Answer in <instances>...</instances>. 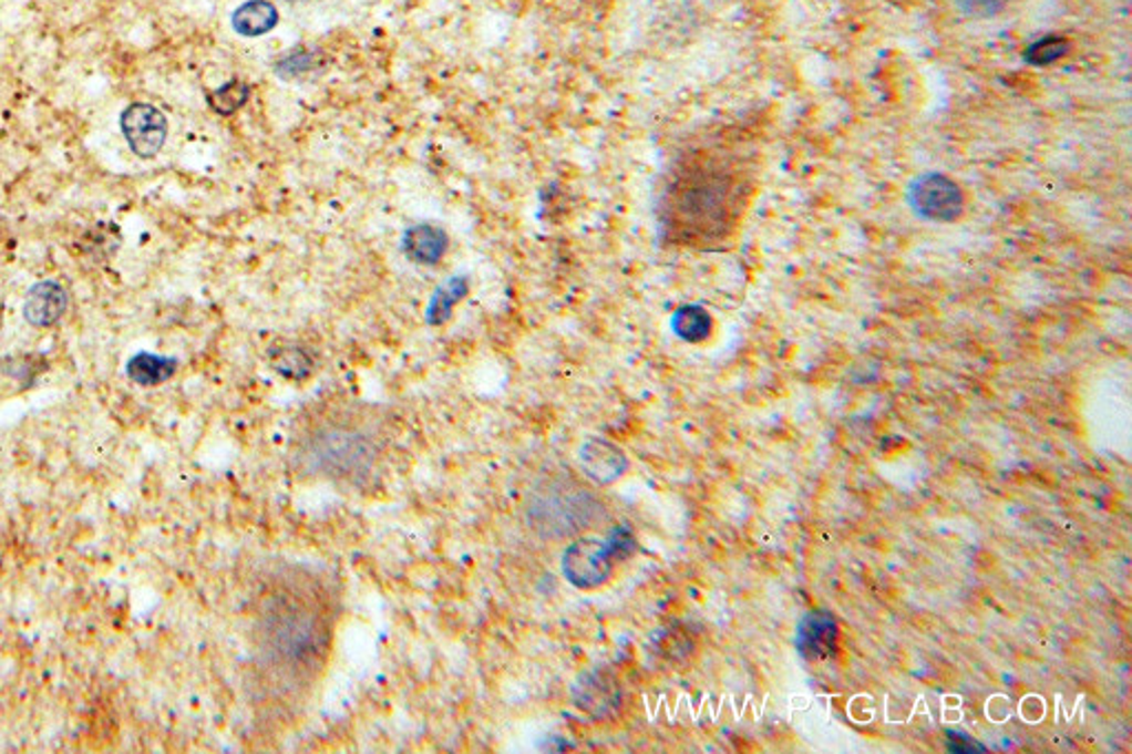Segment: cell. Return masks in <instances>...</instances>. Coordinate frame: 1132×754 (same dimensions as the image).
I'll return each instance as SVG.
<instances>
[{"label":"cell","instance_id":"30bf717a","mask_svg":"<svg viewBox=\"0 0 1132 754\" xmlns=\"http://www.w3.org/2000/svg\"><path fill=\"white\" fill-rule=\"evenodd\" d=\"M577 461H579L582 472L599 485L615 483L628 469L626 456L615 445H610L601 438H593V441L584 443L579 447Z\"/></svg>","mask_w":1132,"mask_h":754},{"label":"cell","instance_id":"7402d4cb","mask_svg":"<svg viewBox=\"0 0 1132 754\" xmlns=\"http://www.w3.org/2000/svg\"><path fill=\"white\" fill-rule=\"evenodd\" d=\"M947 746H949V751H951V753H985V748H982L978 742H974L969 735H965V733H956V731H949V733H947Z\"/></svg>","mask_w":1132,"mask_h":754},{"label":"cell","instance_id":"9c48e42d","mask_svg":"<svg viewBox=\"0 0 1132 754\" xmlns=\"http://www.w3.org/2000/svg\"><path fill=\"white\" fill-rule=\"evenodd\" d=\"M838 647V624L836 618L825 611L816 609L810 611L796 629V651L810 660V662H823L836 655Z\"/></svg>","mask_w":1132,"mask_h":754},{"label":"cell","instance_id":"44dd1931","mask_svg":"<svg viewBox=\"0 0 1132 754\" xmlns=\"http://www.w3.org/2000/svg\"><path fill=\"white\" fill-rule=\"evenodd\" d=\"M954 2L963 13L971 18H991L1007 7V0H954Z\"/></svg>","mask_w":1132,"mask_h":754},{"label":"cell","instance_id":"7a4b0ae2","mask_svg":"<svg viewBox=\"0 0 1132 754\" xmlns=\"http://www.w3.org/2000/svg\"><path fill=\"white\" fill-rule=\"evenodd\" d=\"M264 644L286 675L310 678L328 660L330 622L303 591L286 587L266 607Z\"/></svg>","mask_w":1132,"mask_h":754},{"label":"cell","instance_id":"ba28073f","mask_svg":"<svg viewBox=\"0 0 1132 754\" xmlns=\"http://www.w3.org/2000/svg\"><path fill=\"white\" fill-rule=\"evenodd\" d=\"M573 704L588 717H608L619 706V686L608 671L593 669L573 684Z\"/></svg>","mask_w":1132,"mask_h":754},{"label":"cell","instance_id":"5bb4252c","mask_svg":"<svg viewBox=\"0 0 1132 754\" xmlns=\"http://www.w3.org/2000/svg\"><path fill=\"white\" fill-rule=\"evenodd\" d=\"M470 295V279L463 277V275H456L452 279H447L445 283H441L436 288V292L432 295L430 299V308H428V321L432 326H443L450 321L454 308Z\"/></svg>","mask_w":1132,"mask_h":754},{"label":"cell","instance_id":"ac0fdd59","mask_svg":"<svg viewBox=\"0 0 1132 754\" xmlns=\"http://www.w3.org/2000/svg\"><path fill=\"white\" fill-rule=\"evenodd\" d=\"M175 370V363L168 361V359H157V357H148V354H142L137 359H133L128 363V374L140 381V383H157V381H164L173 374Z\"/></svg>","mask_w":1132,"mask_h":754},{"label":"cell","instance_id":"d6986e66","mask_svg":"<svg viewBox=\"0 0 1132 754\" xmlns=\"http://www.w3.org/2000/svg\"><path fill=\"white\" fill-rule=\"evenodd\" d=\"M1069 40L1062 38V35H1047V38H1040L1036 40L1027 51H1025V58L1027 62L1036 64V66H1044V64H1053L1058 62L1062 55L1069 53Z\"/></svg>","mask_w":1132,"mask_h":754},{"label":"cell","instance_id":"2e32d148","mask_svg":"<svg viewBox=\"0 0 1132 754\" xmlns=\"http://www.w3.org/2000/svg\"><path fill=\"white\" fill-rule=\"evenodd\" d=\"M248 97H250V86L241 80H230L208 95V104L219 115H233L248 102Z\"/></svg>","mask_w":1132,"mask_h":754},{"label":"cell","instance_id":"8fae6325","mask_svg":"<svg viewBox=\"0 0 1132 754\" xmlns=\"http://www.w3.org/2000/svg\"><path fill=\"white\" fill-rule=\"evenodd\" d=\"M450 237L443 228L432 224H416L403 235V252L421 266H434L447 252Z\"/></svg>","mask_w":1132,"mask_h":754},{"label":"cell","instance_id":"e0dca14e","mask_svg":"<svg viewBox=\"0 0 1132 754\" xmlns=\"http://www.w3.org/2000/svg\"><path fill=\"white\" fill-rule=\"evenodd\" d=\"M315 66H319V53L315 49H306V47H297L295 51H288L286 55H281L275 64V71L290 80V78H299V75H306L310 73Z\"/></svg>","mask_w":1132,"mask_h":754},{"label":"cell","instance_id":"52a82bcc","mask_svg":"<svg viewBox=\"0 0 1132 754\" xmlns=\"http://www.w3.org/2000/svg\"><path fill=\"white\" fill-rule=\"evenodd\" d=\"M120 126L131 151L144 159L155 157L168 137L166 115L157 106L146 102H135L126 106L120 117Z\"/></svg>","mask_w":1132,"mask_h":754},{"label":"cell","instance_id":"9a60e30c","mask_svg":"<svg viewBox=\"0 0 1132 754\" xmlns=\"http://www.w3.org/2000/svg\"><path fill=\"white\" fill-rule=\"evenodd\" d=\"M672 332L686 343H701L712 332V317L701 306H681L670 319Z\"/></svg>","mask_w":1132,"mask_h":754},{"label":"cell","instance_id":"603a6c76","mask_svg":"<svg viewBox=\"0 0 1132 754\" xmlns=\"http://www.w3.org/2000/svg\"><path fill=\"white\" fill-rule=\"evenodd\" d=\"M7 235H9V224H7V219L0 215V246L4 244Z\"/></svg>","mask_w":1132,"mask_h":754},{"label":"cell","instance_id":"7c38bea8","mask_svg":"<svg viewBox=\"0 0 1132 754\" xmlns=\"http://www.w3.org/2000/svg\"><path fill=\"white\" fill-rule=\"evenodd\" d=\"M64 308H66L64 290L53 281H44L29 292L24 303V317L29 319V323L44 328L55 323L62 317Z\"/></svg>","mask_w":1132,"mask_h":754},{"label":"cell","instance_id":"3957f363","mask_svg":"<svg viewBox=\"0 0 1132 754\" xmlns=\"http://www.w3.org/2000/svg\"><path fill=\"white\" fill-rule=\"evenodd\" d=\"M523 516L538 538L565 540L604 523L606 507L584 483L570 476H552L538 481L529 492Z\"/></svg>","mask_w":1132,"mask_h":754},{"label":"cell","instance_id":"6da1fadb","mask_svg":"<svg viewBox=\"0 0 1132 754\" xmlns=\"http://www.w3.org/2000/svg\"><path fill=\"white\" fill-rule=\"evenodd\" d=\"M743 202V177L708 155L681 159L661 195V224L675 241H712L728 233Z\"/></svg>","mask_w":1132,"mask_h":754},{"label":"cell","instance_id":"4fadbf2b","mask_svg":"<svg viewBox=\"0 0 1132 754\" xmlns=\"http://www.w3.org/2000/svg\"><path fill=\"white\" fill-rule=\"evenodd\" d=\"M279 22V11L268 0H248L233 13V27L241 35H264Z\"/></svg>","mask_w":1132,"mask_h":754},{"label":"cell","instance_id":"ffe728a7","mask_svg":"<svg viewBox=\"0 0 1132 754\" xmlns=\"http://www.w3.org/2000/svg\"><path fill=\"white\" fill-rule=\"evenodd\" d=\"M272 365H275L277 372H281L288 379H303L312 370L310 357L303 350H299V348H284V350H279L275 361H272Z\"/></svg>","mask_w":1132,"mask_h":754},{"label":"cell","instance_id":"cb8c5ba5","mask_svg":"<svg viewBox=\"0 0 1132 754\" xmlns=\"http://www.w3.org/2000/svg\"><path fill=\"white\" fill-rule=\"evenodd\" d=\"M288 2H303V0H288Z\"/></svg>","mask_w":1132,"mask_h":754},{"label":"cell","instance_id":"8992f818","mask_svg":"<svg viewBox=\"0 0 1132 754\" xmlns=\"http://www.w3.org/2000/svg\"><path fill=\"white\" fill-rule=\"evenodd\" d=\"M909 204L925 219L951 221L963 215L965 195L954 179L938 173H929L912 184Z\"/></svg>","mask_w":1132,"mask_h":754},{"label":"cell","instance_id":"5b68a950","mask_svg":"<svg viewBox=\"0 0 1132 754\" xmlns=\"http://www.w3.org/2000/svg\"><path fill=\"white\" fill-rule=\"evenodd\" d=\"M630 554L632 545L619 529H613L606 540L577 538L563 556V574L577 589H597L610 578L613 565Z\"/></svg>","mask_w":1132,"mask_h":754},{"label":"cell","instance_id":"277c9868","mask_svg":"<svg viewBox=\"0 0 1132 754\" xmlns=\"http://www.w3.org/2000/svg\"><path fill=\"white\" fill-rule=\"evenodd\" d=\"M306 465L328 478H354L374 461V443L354 427H321L310 436Z\"/></svg>","mask_w":1132,"mask_h":754}]
</instances>
